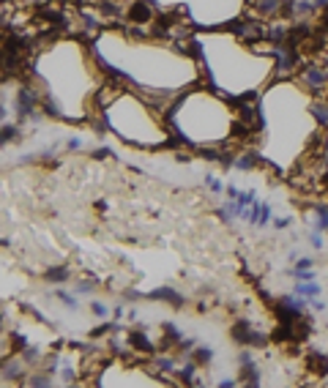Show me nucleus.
Segmentation results:
<instances>
[{
    "label": "nucleus",
    "instance_id": "nucleus-1",
    "mask_svg": "<svg viewBox=\"0 0 328 388\" xmlns=\"http://www.w3.org/2000/svg\"><path fill=\"white\" fill-rule=\"evenodd\" d=\"M304 82H307V88L312 90V93L323 90V88L328 85L326 69H320V66H307V69H304Z\"/></svg>",
    "mask_w": 328,
    "mask_h": 388
},
{
    "label": "nucleus",
    "instance_id": "nucleus-2",
    "mask_svg": "<svg viewBox=\"0 0 328 388\" xmlns=\"http://www.w3.org/2000/svg\"><path fill=\"white\" fill-rule=\"evenodd\" d=\"M33 104H36V90L33 88H19L17 90V112H19L22 118H30L33 115Z\"/></svg>",
    "mask_w": 328,
    "mask_h": 388
},
{
    "label": "nucleus",
    "instance_id": "nucleus-3",
    "mask_svg": "<svg viewBox=\"0 0 328 388\" xmlns=\"http://www.w3.org/2000/svg\"><path fill=\"white\" fill-rule=\"evenodd\" d=\"M251 333L254 331H249V320H238L235 326L230 328V336L238 345H251Z\"/></svg>",
    "mask_w": 328,
    "mask_h": 388
},
{
    "label": "nucleus",
    "instance_id": "nucleus-4",
    "mask_svg": "<svg viewBox=\"0 0 328 388\" xmlns=\"http://www.w3.org/2000/svg\"><path fill=\"white\" fill-rule=\"evenodd\" d=\"M129 17H132L134 25H142V22H148L151 17H154V14H151V3H142V0H140V3H132V8H129Z\"/></svg>",
    "mask_w": 328,
    "mask_h": 388
},
{
    "label": "nucleus",
    "instance_id": "nucleus-5",
    "mask_svg": "<svg viewBox=\"0 0 328 388\" xmlns=\"http://www.w3.org/2000/svg\"><path fill=\"white\" fill-rule=\"evenodd\" d=\"M129 342H132V347H134V350H140V353H142V350H145V353H154V345L148 342L145 328H142V331H140V328L132 331V333H129Z\"/></svg>",
    "mask_w": 328,
    "mask_h": 388
},
{
    "label": "nucleus",
    "instance_id": "nucleus-6",
    "mask_svg": "<svg viewBox=\"0 0 328 388\" xmlns=\"http://www.w3.org/2000/svg\"><path fill=\"white\" fill-rule=\"evenodd\" d=\"M148 298H154V301H170L173 306H181V304H183V298L173 290V287H161V290H154L151 295H148Z\"/></svg>",
    "mask_w": 328,
    "mask_h": 388
},
{
    "label": "nucleus",
    "instance_id": "nucleus-7",
    "mask_svg": "<svg viewBox=\"0 0 328 388\" xmlns=\"http://www.w3.org/2000/svg\"><path fill=\"white\" fill-rule=\"evenodd\" d=\"M309 369L317 372L320 377H326V374H328V355L326 353H312V355H309Z\"/></svg>",
    "mask_w": 328,
    "mask_h": 388
},
{
    "label": "nucleus",
    "instance_id": "nucleus-8",
    "mask_svg": "<svg viewBox=\"0 0 328 388\" xmlns=\"http://www.w3.org/2000/svg\"><path fill=\"white\" fill-rule=\"evenodd\" d=\"M282 3L285 0H254V8H257L260 14L271 17V14H279L282 11Z\"/></svg>",
    "mask_w": 328,
    "mask_h": 388
},
{
    "label": "nucleus",
    "instance_id": "nucleus-9",
    "mask_svg": "<svg viewBox=\"0 0 328 388\" xmlns=\"http://www.w3.org/2000/svg\"><path fill=\"white\" fill-rule=\"evenodd\" d=\"M295 295H304V298H317V295H320V284H317V282H301V284H295Z\"/></svg>",
    "mask_w": 328,
    "mask_h": 388
},
{
    "label": "nucleus",
    "instance_id": "nucleus-10",
    "mask_svg": "<svg viewBox=\"0 0 328 388\" xmlns=\"http://www.w3.org/2000/svg\"><path fill=\"white\" fill-rule=\"evenodd\" d=\"M260 156L254 151H246V153H241V159H235V167L238 170H251V167H257L260 164Z\"/></svg>",
    "mask_w": 328,
    "mask_h": 388
},
{
    "label": "nucleus",
    "instance_id": "nucleus-11",
    "mask_svg": "<svg viewBox=\"0 0 328 388\" xmlns=\"http://www.w3.org/2000/svg\"><path fill=\"white\" fill-rule=\"evenodd\" d=\"M251 134V126L246 120H232L230 123V137L232 139H246Z\"/></svg>",
    "mask_w": 328,
    "mask_h": 388
},
{
    "label": "nucleus",
    "instance_id": "nucleus-12",
    "mask_svg": "<svg viewBox=\"0 0 328 388\" xmlns=\"http://www.w3.org/2000/svg\"><path fill=\"white\" fill-rule=\"evenodd\" d=\"M312 115H314V120H317L323 129H328V104H326V101H317V104H312Z\"/></svg>",
    "mask_w": 328,
    "mask_h": 388
},
{
    "label": "nucleus",
    "instance_id": "nucleus-13",
    "mask_svg": "<svg viewBox=\"0 0 328 388\" xmlns=\"http://www.w3.org/2000/svg\"><path fill=\"white\" fill-rule=\"evenodd\" d=\"M314 213H317V230H320V233H328V205L317 202V205H314Z\"/></svg>",
    "mask_w": 328,
    "mask_h": 388
},
{
    "label": "nucleus",
    "instance_id": "nucleus-14",
    "mask_svg": "<svg viewBox=\"0 0 328 388\" xmlns=\"http://www.w3.org/2000/svg\"><path fill=\"white\" fill-rule=\"evenodd\" d=\"M161 333H164V345H170V342H181V333H178V328H175L173 323H164V326H161Z\"/></svg>",
    "mask_w": 328,
    "mask_h": 388
},
{
    "label": "nucleus",
    "instance_id": "nucleus-15",
    "mask_svg": "<svg viewBox=\"0 0 328 388\" xmlns=\"http://www.w3.org/2000/svg\"><path fill=\"white\" fill-rule=\"evenodd\" d=\"M244 380L249 383V386H260V372L254 364H246L244 367Z\"/></svg>",
    "mask_w": 328,
    "mask_h": 388
},
{
    "label": "nucleus",
    "instance_id": "nucleus-16",
    "mask_svg": "<svg viewBox=\"0 0 328 388\" xmlns=\"http://www.w3.org/2000/svg\"><path fill=\"white\" fill-rule=\"evenodd\" d=\"M194 361L197 364H211V361H213V350H211V347H197L194 350Z\"/></svg>",
    "mask_w": 328,
    "mask_h": 388
},
{
    "label": "nucleus",
    "instance_id": "nucleus-17",
    "mask_svg": "<svg viewBox=\"0 0 328 388\" xmlns=\"http://www.w3.org/2000/svg\"><path fill=\"white\" fill-rule=\"evenodd\" d=\"M194 369H197V361L186 364V367H183L181 372H178V374H181V380H183V383H189V386H192V383H197V380H194Z\"/></svg>",
    "mask_w": 328,
    "mask_h": 388
},
{
    "label": "nucleus",
    "instance_id": "nucleus-18",
    "mask_svg": "<svg viewBox=\"0 0 328 388\" xmlns=\"http://www.w3.org/2000/svg\"><path fill=\"white\" fill-rule=\"evenodd\" d=\"M47 279L49 282H66V279H69V268H49Z\"/></svg>",
    "mask_w": 328,
    "mask_h": 388
},
{
    "label": "nucleus",
    "instance_id": "nucleus-19",
    "mask_svg": "<svg viewBox=\"0 0 328 388\" xmlns=\"http://www.w3.org/2000/svg\"><path fill=\"white\" fill-rule=\"evenodd\" d=\"M312 11H317L314 0H298L295 3V14H312Z\"/></svg>",
    "mask_w": 328,
    "mask_h": 388
},
{
    "label": "nucleus",
    "instance_id": "nucleus-20",
    "mask_svg": "<svg viewBox=\"0 0 328 388\" xmlns=\"http://www.w3.org/2000/svg\"><path fill=\"white\" fill-rule=\"evenodd\" d=\"M19 372H22V367L19 364H8V361H3V374H6V377H19Z\"/></svg>",
    "mask_w": 328,
    "mask_h": 388
},
{
    "label": "nucleus",
    "instance_id": "nucleus-21",
    "mask_svg": "<svg viewBox=\"0 0 328 388\" xmlns=\"http://www.w3.org/2000/svg\"><path fill=\"white\" fill-rule=\"evenodd\" d=\"M28 386L44 388V386H52V380H49L47 374H33V377H28Z\"/></svg>",
    "mask_w": 328,
    "mask_h": 388
},
{
    "label": "nucleus",
    "instance_id": "nucleus-22",
    "mask_svg": "<svg viewBox=\"0 0 328 388\" xmlns=\"http://www.w3.org/2000/svg\"><path fill=\"white\" fill-rule=\"evenodd\" d=\"M17 137H19V129H17V126L3 123V145H6L8 139H17Z\"/></svg>",
    "mask_w": 328,
    "mask_h": 388
},
{
    "label": "nucleus",
    "instance_id": "nucleus-23",
    "mask_svg": "<svg viewBox=\"0 0 328 388\" xmlns=\"http://www.w3.org/2000/svg\"><path fill=\"white\" fill-rule=\"evenodd\" d=\"M41 358V353H39V347H25V353H22V361H39Z\"/></svg>",
    "mask_w": 328,
    "mask_h": 388
},
{
    "label": "nucleus",
    "instance_id": "nucleus-24",
    "mask_svg": "<svg viewBox=\"0 0 328 388\" xmlns=\"http://www.w3.org/2000/svg\"><path fill=\"white\" fill-rule=\"evenodd\" d=\"M156 369L159 372H173L175 364H173V358H156Z\"/></svg>",
    "mask_w": 328,
    "mask_h": 388
},
{
    "label": "nucleus",
    "instance_id": "nucleus-25",
    "mask_svg": "<svg viewBox=\"0 0 328 388\" xmlns=\"http://www.w3.org/2000/svg\"><path fill=\"white\" fill-rule=\"evenodd\" d=\"M290 273H293L295 279H301V282H312V279H314V271H312V268H309V271H295V268H293Z\"/></svg>",
    "mask_w": 328,
    "mask_h": 388
},
{
    "label": "nucleus",
    "instance_id": "nucleus-26",
    "mask_svg": "<svg viewBox=\"0 0 328 388\" xmlns=\"http://www.w3.org/2000/svg\"><path fill=\"white\" fill-rule=\"evenodd\" d=\"M91 312L96 314V317H107V312H110V309H107V304H101V301H93Z\"/></svg>",
    "mask_w": 328,
    "mask_h": 388
},
{
    "label": "nucleus",
    "instance_id": "nucleus-27",
    "mask_svg": "<svg viewBox=\"0 0 328 388\" xmlns=\"http://www.w3.org/2000/svg\"><path fill=\"white\" fill-rule=\"evenodd\" d=\"M203 159H208V161H219V159H222V153H219L216 148H203Z\"/></svg>",
    "mask_w": 328,
    "mask_h": 388
},
{
    "label": "nucleus",
    "instance_id": "nucleus-28",
    "mask_svg": "<svg viewBox=\"0 0 328 388\" xmlns=\"http://www.w3.org/2000/svg\"><path fill=\"white\" fill-rule=\"evenodd\" d=\"M74 290H77L79 295H91V292H93V282H77Z\"/></svg>",
    "mask_w": 328,
    "mask_h": 388
},
{
    "label": "nucleus",
    "instance_id": "nucleus-29",
    "mask_svg": "<svg viewBox=\"0 0 328 388\" xmlns=\"http://www.w3.org/2000/svg\"><path fill=\"white\" fill-rule=\"evenodd\" d=\"M98 11L107 14V17H115L118 14V6H112V3H98Z\"/></svg>",
    "mask_w": 328,
    "mask_h": 388
},
{
    "label": "nucleus",
    "instance_id": "nucleus-30",
    "mask_svg": "<svg viewBox=\"0 0 328 388\" xmlns=\"http://www.w3.org/2000/svg\"><path fill=\"white\" fill-rule=\"evenodd\" d=\"M58 298H60L66 306H77V298H74V295H69L66 290H58Z\"/></svg>",
    "mask_w": 328,
    "mask_h": 388
},
{
    "label": "nucleus",
    "instance_id": "nucleus-31",
    "mask_svg": "<svg viewBox=\"0 0 328 388\" xmlns=\"http://www.w3.org/2000/svg\"><path fill=\"white\" fill-rule=\"evenodd\" d=\"M110 331H112V326L107 323V326H98V328H93V331H91V336H93V339H98V336H107Z\"/></svg>",
    "mask_w": 328,
    "mask_h": 388
},
{
    "label": "nucleus",
    "instance_id": "nucleus-32",
    "mask_svg": "<svg viewBox=\"0 0 328 388\" xmlns=\"http://www.w3.org/2000/svg\"><path fill=\"white\" fill-rule=\"evenodd\" d=\"M11 347H14V350H25V347H28V339H25V336H19V333H17L14 339H11Z\"/></svg>",
    "mask_w": 328,
    "mask_h": 388
},
{
    "label": "nucleus",
    "instance_id": "nucleus-33",
    "mask_svg": "<svg viewBox=\"0 0 328 388\" xmlns=\"http://www.w3.org/2000/svg\"><path fill=\"white\" fill-rule=\"evenodd\" d=\"M219 161H222L224 170H230V167L235 164V156H232V153H222V159H219Z\"/></svg>",
    "mask_w": 328,
    "mask_h": 388
},
{
    "label": "nucleus",
    "instance_id": "nucleus-34",
    "mask_svg": "<svg viewBox=\"0 0 328 388\" xmlns=\"http://www.w3.org/2000/svg\"><path fill=\"white\" fill-rule=\"evenodd\" d=\"M268 219H271V208H268V205H263V208H260V227H263V224H268Z\"/></svg>",
    "mask_w": 328,
    "mask_h": 388
},
{
    "label": "nucleus",
    "instance_id": "nucleus-35",
    "mask_svg": "<svg viewBox=\"0 0 328 388\" xmlns=\"http://www.w3.org/2000/svg\"><path fill=\"white\" fill-rule=\"evenodd\" d=\"M205 183H208L211 192H222V183H219V180L213 178V175H208V178H205Z\"/></svg>",
    "mask_w": 328,
    "mask_h": 388
},
{
    "label": "nucleus",
    "instance_id": "nucleus-36",
    "mask_svg": "<svg viewBox=\"0 0 328 388\" xmlns=\"http://www.w3.org/2000/svg\"><path fill=\"white\" fill-rule=\"evenodd\" d=\"M312 268V260H309V257H301L298 263H295V271H309Z\"/></svg>",
    "mask_w": 328,
    "mask_h": 388
},
{
    "label": "nucleus",
    "instance_id": "nucleus-37",
    "mask_svg": "<svg viewBox=\"0 0 328 388\" xmlns=\"http://www.w3.org/2000/svg\"><path fill=\"white\" fill-rule=\"evenodd\" d=\"M309 241H312V246H314L317 252L323 249V235H320V233H312V238H309Z\"/></svg>",
    "mask_w": 328,
    "mask_h": 388
},
{
    "label": "nucleus",
    "instance_id": "nucleus-38",
    "mask_svg": "<svg viewBox=\"0 0 328 388\" xmlns=\"http://www.w3.org/2000/svg\"><path fill=\"white\" fill-rule=\"evenodd\" d=\"M66 148H69V151H79V148H82V142H79L77 137H71L69 142H66Z\"/></svg>",
    "mask_w": 328,
    "mask_h": 388
},
{
    "label": "nucleus",
    "instance_id": "nucleus-39",
    "mask_svg": "<svg viewBox=\"0 0 328 388\" xmlns=\"http://www.w3.org/2000/svg\"><path fill=\"white\" fill-rule=\"evenodd\" d=\"M63 380H66V383H74V369H71V367L63 369Z\"/></svg>",
    "mask_w": 328,
    "mask_h": 388
},
{
    "label": "nucleus",
    "instance_id": "nucleus-40",
    "mask_svg": "<svg viewBox=\"0 0 328 388\" xmlns=\"http://www.w3.org/2000/svg\"><path fill=\"white\" fill-rule=\"evenodd\" d=\"M320 30H328V6L323 8V19H320Z\"/></svg>",
    "mask_w": 328,
    "mask_h": 388
},
{
    "label": "nucleus",
    "instance_id": "nucleus-41",
    "mask_svg": "<svg viewBox=\"0 0 328 388\" xmlns=\"http://www.w3.org/2000/svg\"><path fill=\"white\" fill-rule=\"evenodd\" d=\"M238 361H241V367H246V364H254L249 353H241V358H238Z\"/></svg>",
    "mask_w": 328,
    "mask_h": 388
},
{
    "label": "nucleus",
    "instance_id": "nucleus-42",
    "mask_svg": "<svg viewBox=\"0 0 328 388\" xmlns=\"http://www.w3.org/2000/svg\"><path fill=\"white\" fill-rule=\"evenodd\" d=\"M238 194H241V192H238L235 186H227V197H230V200H238Z\"/></svg>",
    "mask_w": 328,
    "mask_h": 388
},
{
    "label": "nucleus",
    "instance_id": "nucleus-43",
    "mask_svg": "<svg viewBox=\"0 0 328 388\" xmlns=\"http://www.w3.org/2000/svg\"><path fill=\"white\" fill-rule=\"evenodd\" d=\"M110 156V148H98L96 151V159H107Z\"/></svg>",
    "mask_w": 328,
    "mask_h": 388
},
{
    "label": "nucleus",
    "instance_id": "nucleus-44",
    "mask_svg": "<svg viewBox=\"0 0 328 388\" xmlns=\"http://www.w3.org/2000/svg\"><path fill=\"white\" fill-rule=\"evenodd\" d=\"M290 227V219H279V222H276V230H287Z\"/></svg>",
    "mask_w": 328,
    "mask_h": 388
},
{
    "label": "nucleus",
    "instance_id": "nucleus-45",
    "mask_svg": "<svg viewBox=\"0 0 328 388\" xmlns=\"http://www.w3.org/2000/svg\"><path fill=\"white\" fill-rule=\"evenodd\" d=\"M312 306L317 309V312H323V309H326V304H323V301H312Z\"/></svg>",
    "mask_w": 328,
    "mask_h": 388
},
{
    "label": "nucleus",
    "instance_id": "nucleus-46",
    "mask_svg": "<svg viewBox=\"0 0 328 388\" xmlns=\"http://www.w3.org/2000/svg\"><path fill=\"white\" fill-rule=\"evenodd\" d=\"M314 6H317V8H326V6H328V0H314Z\"/></svg>",
    "mask_w": 328,
    "mask_h": 388
}]
</instances>
